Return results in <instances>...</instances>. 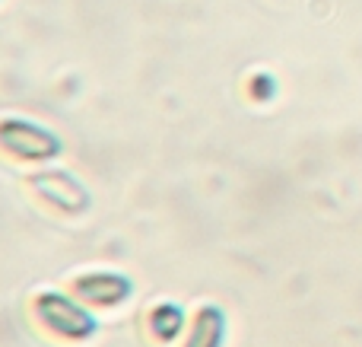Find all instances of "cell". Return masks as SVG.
<instances>
[{"label":"cell","mask_w":362,"mask_h":347,"mask_svg":"<svg viewBox=\"0 0 362 347\" xmlns=\"http://www.w3.org/2000/svg\"><path fill=\"white\" fill-rule=\"evenodd\" d=\"M146 325H150V335L156 338L159 344H169V341H175L181 335V329H185V312H181V306H175V303H159L156 309L150 312Z\"/></svg>","instance_id":"cell-6"},{"label":"cell","mask_w":362,"mask_h":347,"mask_svg":"<svg viewBox=\"0 0 362 347\" xmlns=\"http://www.w3.org/2000/svg\"><path fill=\"white\" fill-rule=\"evenodd\" d=\"M0 147L25 163H48L61 153V137L29 118H4L0 121Z\"/></svg>","instance_id":"cell-2"},{"label":"cell","mask_w":362,"mask_h":347,"mask_svg":"<svg viewBox=\"0 0 362 347\" xmlns=\"http://www.w3.org/2000/svg\"><path fill=\"white\" fill-rule=\"evenodd\" d=\"M74 293L89 306H118L131 297V280L115 271H93L74 280Z\"/></svg>","instance_id":"cell-4"},{"label":"cell","mask_w":362,"mask_h":347,"mask_svg":"<svg viewBox=\"0 0 362 347\" xmlns=\"http://www.w3.org/2000/svg\"><path fill=\"white\" fill-rule=\"evenodd\" d=\"M29 185L48 207L61 210V214H83V210H89V204H93L86 185H83L76 176L64 172V169L38 172V176L29 178Z\"/></svg>","instance_id":"cell-3"},{"label":"cell","mask_w":362,"mask_h":347,"mask_svg":"<svg viewBox=\"0 0 362 347\" xmlns=\"http://www.w3.org/2000/svg\"><path fill=\"white\" fill-rule=\"evenodd\" d=\"M226 341V316L216 306H200L187 329L185 347H223Z\"/></svg>","instance_id":"cell-5"},{"label":"cell","mask_w":362,"mask_h":347,"mask_svg":"<svg viewBox=\"0 0 362 347\" xmlns=\"http://www.w3.org/2000/svg\"><path fill=\"white\" fill-rule=\"evenodd\" d=\"M32 316L48 335L61 338V341H86V338L95 335V319L67 293H38L32 300Z\"/></svg>","instance_id":"cell-1"}]
</instances>
